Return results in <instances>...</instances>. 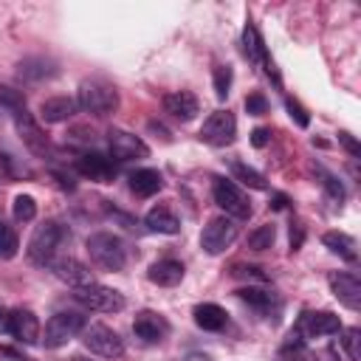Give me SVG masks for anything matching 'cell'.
<instances>
[{
  "label": "cell",
  "instance_id": "cell-44",
  "mask_svg": "<svg viewBox=\"0 0 361 361\" xmlns=\"http://www.w3.org/2000/svg\"><path fill=\"white\" fill-rule=\"evenodd\" d=\"M0 333H8V313L0 307Z\"/></svg>",
  "mask_w": 361,
  "mask_h": 361
},
{
  "label": "cell",
  "instance_id": "cell-34",
  "mask_svg": "<svg viewBox=\"0 0 361 361\" xmlns=\"http://www.w3.org/2000/svg\"><path fill=\"white\" fill-rule=\"evenodd\" d=\"M341 347L350 355V361H361V330L358 327H347L344 338H341Z\"/></svg>",
  "mask_w": 361,
  "mask_h": 361
},
{
  "label": "cell",
  "instance_id": "cell-25",
  "mask_svg": "<svg viewBox=\"0 0 361 361\" xmlns=\"http://www.w3.org/2000/svg\"><path fill=\"white\" fill-rule=\"evenodd\" d=\"M243 54L254 62V65H265L271 56H268V51H265V42H262V37H259V31H257V25L248 20L245 23V28H243Z\"/></svg>",
  "mask_w": 361,
  "mask_h": 361
},
{
  "label": "cell",
  "instance_id": "cell-38",
  "mask_svg": "<svg viewBox=\"0 0 361 361\" xmlns=\"http://www.w3.org/2000/svg\"><path fill=\"white\" fill-rule=\"evenodd\" d=\"M285 107H288V116H290V118H293L299 127H307V124H310L307 110H305V107H302L296 99H290V96H288V99H285Z\"/></svg>",
  "mask_w": 361,
  "mask_h": 361
},
{
  "label": "cell",
  "instance_id": "cell-24",
  "mask_svg": "<svg viewBox=\"0 0 361 361\" xmlns=\"http://www.w3.org/2000/svg\"><path fill=\"white\" fill-rule=\"evenodd\" d=\"M56 73V65L45 56H28L17 65V76L23 82H42V79H51Z\"/></svg>",
  "mask_w": 361,
  "mask_h": 361
},
{
  "label": "cell",
  "instance_id": "cell-1",
  "mask_svg": "<svg viewBox=\"0 0 361 361\" xmlns=\"http://www.w3.org/2000/svg\"><path fill=\"white\" fill-rule=\"evenodd\" d=\"M85 248H87L90 259L99 268H104V271H113L116 274V271H121L127 265V245L113 231H96V234H90L85 240Z\"/></svg>",
  "mask_w": 361,
  "mask_h": 361
},
{
  "label": "cell",
  "instance_id": "cell-7",
  "mask_svg": "<svg viewBox=\"0 0 361 361\" xmlns=\"http://www.w3.org/2000/svg\"><path fill=\"white\" fill-rule=\"evenodd\" d=\"M212 197H214V203L226 212V217H231V220H248V217H251V203H248V197L243 195V189H240L234 180L214 178V183H212Z\"/></svg>",
  "mask_w": 361,
  "mask_h": 361
},
{
  "label": "cell",
  "instance_id": "cell-31",
  "mask_svg": "<svg viewBox=\"0 0 361 361\" xmlns=\"http://www.w3.org/2000/svg\"><path fill=\"white\" fill-rule=\"evenodd\" d=\"M11 214L17 223H31L37 217V200L31 195H17L11 200Z\"/></svg>",
  "mask_w": 361,
  "mask_h": 361
},
{
  "label": "cell",
  "instance_id": "cell-40",
  "mask_svg": "<svg viewBox=\"0 0 361 361\" xmlns=\"http://www.w3.org/2000/svg\"><path fill=\"white\" fill-rule=\"evenodd\" d=\"M338 144H341V147H344V149H347L353 158H358V155H361V147H358V141H355L350 133H344V130L338 133Z\"/></svg>",
  "mask_w": 361,
  "mask_h": 361
},
{
  "label": "cell",
  "instance_id": "cell-39",
  "mask_svg": "<svg viewBox=\"0 0 361 361\" xmlns=\"http://www.w3.org/2000/svg\"><path fill=\"white\" fill-rule=\"evenodd\" d=\"M234 276H243V279H257V282H265L268 276L262 274V268H257V265H234V271H231Z\"/></svg>",
  "mask_w": 361,
  "mask_h": 361
},
{
  "label": "cell",
  "instance_id": "cell-20",
  "mask_svg": "<svg viewBox=\"0 0 361 361\" xmlns=\"http://www.w3.org/2000/svg\"><path fill=\"white\" fill-rule=\"evenodd\" d=\"M183 262H178V259H158V262H152L149 265V271H147V279L152 282V285H158V288H175V285H180V279H183Z\"/></svg>",
  "mask_w": 361,
  "mask_h": 361
},
{
  "label": "cell",
  "instance_id": "cell-32",
  "mask_svg": "<svg viewBox=\"0 0 361 361\" xmlns=\"http://www.w3.org/2000/svg\"><path fill=\"white\" fill-rule=\"evenodd\" d=\"M17 251H20L17 231H14L6 220H0V259H11Z\"/></svg>",
  "mask_w": 361,
  "mask_h": 361
},
{
  "label": "cell",
  "instance_id": "cell-9",
  "mask_svg": "<svg viewBox=\"0 0 361 361\" xmlns=\"http://www.w3.org/2000/svg\"><path fill=\"white\" fill-rule=\"evenodd\" d=\"M234 138H237V118L228 110H214L200 127V141L212 147H228Z\"/></svg>",
  "mask_w": 361,
  "mask_h": 361
},
{
  "label": "cell",
  "instance_id": "cell-10",
  "mask_svg": "<svg viewBox=\"0 0 361 361\" xmlns=\"http://www.w3.org/2000/svg\"><path fill=\"white\" fill-rule=\"evenodd\" d=\"M107 149H110V158H116V161H133V158H147L149 155V147L135 133H127V130H118V127H113L107 133Z\"/></svg>",
  "mask_w": 361,
  "mask_h": 361
},
{
  "label": "cell",
  "instance_id": "cell-28",
  "mask_svg": "<svg viewBox=\"0 0 361 361\" xmlns=\"http://www.w3.org/2000/svg\"><path fill=\"white\" fill-rule=\"evenodd\" d=\"M231 175H234V180H240L243 186H248V189H257V192H265L268 189V180H265V175L262 172H257L254 166H248V164H243V161H231Z\"/></svg>",
  "mask_w": 361,
  "mask_h": 361
},
{
  "label": "cell",
  "instance_id": "cell-19",
  "mask_svg": "<svg viewBox=\"0 0 361 361\" xmlns=\"http://www.w3.org/2000/svg\"><path fill=\"white\" fill-rule=\"evenodd\" d=\"M79 113V104L73 96H51L39 104V118L45 124H62Z\"/></svg>",
  "mask_w": 361,
  "mask_h": 361
},
{
  "label": "cell",
  "instance_id": "cell-15",
  "mask_svg": "<svg viewBox=\"0 0 361 361\" xmlns=\"http://www.w3.org/2000/svg\"><path fill=\"white\" fill-rule=\"evenodd\" d=\"M76 169H79V175L90 178L93 183H110L116 178V161L102 152H82L76 158Z\"/></svg>",
  "mask_w": 361,
  "mask_h": 361
},
{
  "label": "cell",
  "instance_id": "cell-5",
  "mask_svg": "<svg viewBox=\"0 0 361 361\" xmlns=\"http://www.w3.org/2000/svg\"><path fill=\"white\" fill-rule=\"evenodd\" d=\"M73 299L87 307V310H96V313H118L124 310V296L116 290V288H107V285H99V282H90V285H82V288H73Z\"/></svg>",
  "mask_w": 361,
  "mask_h": 361
},
{
  "label": "cell",
  "instance_id": "cell-30",
  "mask_svg": "<svg viewBox=\"0 0 361 361\" xmlns=\"http://www.w3.org/2000/svg\"><path fill=\"white\" fill-rule=\"evenodd\" d=\"M274 240H276L274 223H262V226H257V228L248 234V248H251V251H268V248L274 245Z\"/></svg>",
  "mask_w": 361,
  "mask_h": 361
},
{
  "label": "cell",
  "instance_id": "cell-4",
  "mask_svg": "<svg viewBox=\"0 0 361 361\" xmlns=\"http://www.w3.org/2000/svg\"><path fill=\"white\" fill-rule=\"evenodd\" d=\"M79 338H82L85 350H90L99 358H121L124 355L121 336L113 327H107V324H99V322L96 324H85L82 333H79Z\"/></svg>",
  "mask_w": 361,
  "mask_h": 361
},
{
  "label": "cell",
  "instance_id": "cell-16",
  "mask_svg": "<svg viewBox=\"0 0 361 361\" xmlns=\"http://www.w3.org/2000/svg\"><path fill=\"white\" fill-rule=\"evenodd\" d=\"M133 333L135 338H141L144 344H158L164 341V336L169 333V322L155 313V310H141L135 319H133Z\"/></svg>",
  "mask_w": 361,
  "mask_h": 361
},
{
  "label": "cell",
  "instance_id": "cell-42",
  "mask_svg": "<svg viewBox=\"0 0 361 361\" xmlns=\"http://www.w3.org/2000/svg\"><path fill=\"white\" fill-rule=\"evenodd\" d=\"M268 141H271V130H265V127H257V130H251V144H254L257 149L268 147Z\"/></svg>",
  "mask_w": 361,
  "mask_h": 361
},
{
  "label": "cell",
  "instance_id": "cell-23",
  "mask_svg": "<svg viewBox=\"0 0 361 361\" xmlns=\"http://www.w3.org/2000/svg\"><path fill=\"white\" fill-rule=\"evenodd\" d=\"M144 226L149 231H158V234H178L180 231V220L175 217V212L169 206H152L144 217Z\"/></svg>",
  "mask_w": 361,
  "mask_h": 361
},
{
  "label": "cell",
  "instance_id": "cell-41",
  "mask_svg": "<svg viewBox=\"0 0 361 361\" xmlns=\"http://www.w3.org/2000/svg\"><path fill=\"white\" fill-rule=\"evenodd\" d=\"M305 243V226L302 223H290V251H299Z\"/></svg>",
  "mask_w": 361,
  "mask_h": 361
},
{
  "label": "cell",
  "instance_id": "cell-26",
  "mask_svg": "<svg viewBox=\"0 0 361 361\" xmlns=\"http://www.w3.org/2000/svg\"><path fill=\"white\" fill-rule=\"evenodd\" d=\"M322 243H324V248H330L336 257H341V259H347V262H355V259H358V245H355V240H353L350 234H344V231H327V234L322 237Z\"/></svg>",
  "mask_w": 361,
  "mask_h": 361
},
{
  "label": "cell",
  "instance_id": "cell-35",
  "mask_svg": "<svg viewBox=\"0 0 361 361\" xmlns=\"http://www.w3.org/2000/svg\"><path fill=\"white\" fill-rule=\"evenodd\" d=\"M0 107L11 116L14 110H20V107H25V99H23V93L20 90H14V87H6V85H0Z\"/></svg>",
  "mask_w": 361,
  "mask_h": 361
},
{
  "label": "cell",
  "instance_id": "cell-3",
  "mask_svg": "<svg viewBox=\"0 0 361 361\" xmlns=\"http://www.w3.org/2000/svg\"><path fill=\"white\" fill-rule=\"evenodd\" d=\"M76 104H79V110H85L90 116H107V113H113L118 107V93H116L113 85L99 82V79H90V82H82L79 85Z\"/></svg>",
  "mask_w": 361,
  "mask_h": 361
},
{
  "label": "cell",
  "instance_id": "cell-36",
  "mask_svg": "<svg viewBox=\"0 0 361 361\" xmlns=\"http://www.w3.org/2000/svg\"><path fill=\"white\" fill-rule=\"evenodd\" d=\"M322 186H324V192H327L336 203H341V200H344V186H341V180H338L336 175L322 172Z\"/></svg>",
  "mask_w": 361,
  "mask_h": 361
},
{
  "label": "cell",
  "instance_id": "cell-6",
  "mask_svg": "<svg viewBox=\"0 0 361 361\" xmlns=\"http://www.w3.org/2000/svg\"><path fill=\"white\" fill-rule=\"evenodd\" d=\"M85 324H87V322H85L82 313H76V310H59V313H54V316L48 319L42 344H45L48 350H56V347L68 344L71 338H76Z\"/></svg>",
  "mask_w": 361,
  "mask_h": 361
},
{
  "label": "cell",
  "instance_id": "cell-22",
  "mask_svg": "<svg viewBox=\"0 0 361 361\" xmlns=\"http://www.w3.org/2000/svg\"><path fill=\"white\" fill-rule=\"evenodd\" d=\"M192 316H195V324H197L200 330H209V333H220V330L228 324V313H226L220 305H214V302L197 305V307L192 310Z\"/></svg>",
  "mask_w": 361,
  "mask_h": 361
},
{
  "label": "cell",
  "instance_id": "cell-12",
  "mask_svg": "<svg viewBox=\"0 0 361 361\" xmlns=\"http://www.w3.org/2000/svg\"><path fill=\"white\" fill-rule=\"evenodd\" d=\"M45 268H48L56 279L68 282L71 288H82V285H90V282H93L90 268H87L85 262H79L76 257H62V254H56L54 259H48Z\"/></svg>",
  "mask_w": 361,
  "mask_h": 361
},
{
  "label": "cell",
  "instance_id": "cell-33",
  "mask_svg": "<svg viewBox=\"0 0 361 361\" xmlns=\"http://www.w3.org/2000/svg\"><path fill=\"white\" fill-rule=\"evenodd\" d=\"M231 79H234V73H231L228 65H214L212 82H214V96H217L220 102H226V96H228V90H231Z\"/></svg>",
  "mask_w": 361,
  "mask_h": 361
},
{
  "label": "cell",
  "instance_id": "cell-27",
  "mask_svg": "<svg viewBox=\"0 0 361 361\" xmlns=\"http://www.w3.org/2000/svg\"><path fill=\"white\" fill-rule=\"evenodd\" d=\"M237 296H240L245 305H251L257 313H268L271 307H276V305H279V302H276V293H271V290H265V288H254V285L240 288V290H237Z\"/></svg>",
  "mask_w": 361,
  "mask_h": 361
},
{
  "label": "cell",
  "instance_id": "cell-37",
  "mask_svg": "<svg viewBox=\"0 0 361 361\" xmlns=\"http://www.w3.org/2000/svg\"><path fill=\"white\" fill-rule=\"evenodd\" d=\"M245 110H248V116H265L268 113V99L262 93H248L245 96Z\"/></svg>",
  "mask_w": 361,
  "mask_h": 361
},
{
  "label": "cell",
  "instance_id": "cell-21",
  "mask_svg": "<svg viewBox=\"0 0 361 361\" xmlns=\"http://www.w3.org/2000/svg\"><path fill=\"white\" fill-rule=\"evenodd\" d=\"M127 180H130V192H133L135 197H152V195H158V192L164 189L161 172H158V169H149V166L130 172Z\"/></svg>",
  "mask_w": 361,
  "mask_h": 361
},
{
  "label": "cell",
  "instance_id": "cell-29",
  "mask_svg": "<svg viewBox=\"0 0 361 361\" xmlns=\"http://www.w3.org/2000/svg\"><path fill=\"white\" fill-rule=\"evenodd\" d=\"M279 361H316V355H313V353L305 347V338H302L296 330H290L288 341L282 344Z\"/></svg>",
  "mask_w": 361,
  "mask_h": 361
},
{
  "label": "cell",
  "instance_id": "cell-17",
  "mask_svg": "<svg viewBox=\"0 0 361 361\" xmlns=\"http://www.w3.org/2000/svg\"><path fill=\"white\" fill-rule=\"evenodd\" d=\"M8 333L20 344H37L39 341V319L28 307H17L8 313Z\"/></svg>",
  "mask_w": 361,
  "mask_h": 361
},
{
  "label": "cell",
  "instance_id": "cell-18",
  "mask_svg": "<svg viewBox=\"0 0 361 361\" xmlns=\"http://www.w3.org/2000/svg\"><path fill=\"white\" fill-rule=\"evenodd\" d=\"M164 110L178 121H192L200 113V102L189 90H172L164 96Z\"/></svg>",
  "mask_w": 361,
  "mask_h": 361
},
{
  "label": "cell",
  "instance_id": "cell-8",
  "mask_svg": "<svg viewBox=\"0 0 361 361\" xmlns=\"http://www.w3.org/2000/svg\"><path fill=\"white\" fill-rule=\"evenodd\" d=\"M234 240H237V220H231V217H226V214L209 220V223L203 226V231H200V248H203L206 254H212V257L223 254Z\"/></svg>",
  "mask_w": 361,
  "mask_h": 361
},
{
  "label": "cell",
  "instance_id": "cell-11",
  "mask_svg": "<svg viewBox=\"0 0 361 361\" xmlns=\"http://www.w3.org/2000/svg\"><path fill=\"white\" fill-rule=\"evenodd\" d=\"M11 118H14V127H17L20 138H23V144H25L34 155H45V152H48V138H45V133H42L39 121L28 113V107L14 110V113H11Z\"/></svg>",
  "mask_w": 361,
  "mask_h": 361
},
{
  "label": "cell",
  "instance_id": "cell-2",
  "mask_svg": "<svg viewBox=\"0 0 361 361\" xmlns=\"http://www.w3.org/2000/svg\"><path fill=\"white\" fill-rule=\"evenodd\" d=\"M71 234H68V228L62 226V223H56V220H45L42 226H37L34 228V234H31V240H28V259L31 262H37V265H48V259H54L56 254H59V248H62V243L68 240Z\"/></svg>",
  "mask_w": 361,
  "mask_h": 361
},
{
  "label": "cell",
  "instance_id": "cell-13",
  "mask_svg": "<svg viewBox=\"0 0 361 361\" xmlns=\"http://www.w3.org/2000/svg\"><path fill=\"white\" fill-rule=\"evenodd\" d=\"M333 296L347 307V310H361V279L353 271H333L327 276Z\"/></svg>",
  "mask_w": 361,
  "mask_h": 361
},
{
  "label": "cell",
  "instance_id": "cell-43",
  "mask_svg": "<svg viewBox=\"0 0 361 361\" xmlns=\"http://www.w3.org/2000/svg\"><path fill=\"white\" fill-rule=\"evenodd\" d=\"M285 206H288V197H285V195H282V192H279V195H274V197H271V209H276V212H279V209H285Z\"/></svg>",
  "mask_w": 361,
  "mask_h": 361
},
{
  "label": "cell",
  "instance_id": "cell-14",
  "mask_svg": "<svg viewBox=\"0 0 361 361\" xmlns=\"http://www.w3.org/2000/svg\"><path fill=\"white\" fill-rule=\"evenodd\" d=\"M296 333L305 338H316V336H336L341 333V319L330 310H310L299 316Z\"/></svg>",
  "mask_w": 361,
  "mask_h": 361
}]
</instances>
